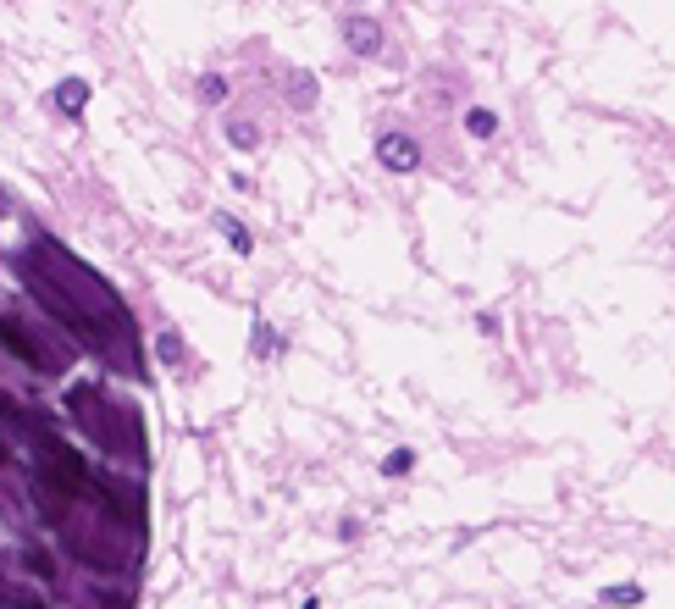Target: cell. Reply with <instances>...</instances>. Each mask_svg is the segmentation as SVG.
I'll return each mask as SVG.
<instances>
[{"label":"cell","instance_id":"obj_1","mask_svg":"<svg viewBox=\"0 0 675 609\" xmlns=\"http://www.w3.org/2000/svg\"><path fill=\"white\" fill-rule=\"evenodd\" d=\"M377 161L388 172H415V167H421V144H415L410 133H382V139H377Z\"/></svg>","mask_w":675,"mask_h":609},{"label":"cell","instance_id":"obj_2","mask_svg":"<svg viewBox=\"0 0 675 609\" xmlns=\"http://www.w3.org/2000/svg\"><path fill=\"white\" fill-rule=\"evenodd\" d=\"M344 39H349V50H355V56H382V28L371 23V17H349Z\"/></svg>","mask_w":675,"mask_h":609},{"label":"cell","instance_id":"obj_3","mask_svg":"<svg viewBox=\"0 0 675 609\" xmlns=\"http://www.w3.org/2000/svg\"><path fill=\"white\" fill-rule=\"evenodd\" d=\"M56 106L67 111V117H78V111L89 106V84H83V78H67V84L56 89Z\"/></svg>","mask_w":675,"mask_h":609},{"label":"cell","instance_id":"obj_4","mask_svg":"<svg viewBox=\"0 0 675 609\" xmlns=\"http://www.w3.org/2000/svg\"><path fill=\"white\" fill-rule=\"evenodd\" d=\"M465 133H471V139H493V133H498V117H493L487 106H471V111H465Z\"/></svg>","mask_w":675,"mask_h":609},{"label":"cell","instance_id":"obj_5","mask_svg":"<svg viewBox=\"0 0 675 609\" xmlns=\"http://www.w3.org/2000/svg\"><path fill=\"white\" fill-rule=\"evenodd\" d=\"M598 604H604V609H620V604H642V587H637V582L604 587V593H598Z\"/></svg>","mask_w":675,"mask_h":609},{"label":"cell","instance_id":"obj_6","mask_svg":"<svg viewBox=\"0 0 675 609\" xmlns=\"http://www.w3.org/2000/svg\"><path fill=\"white\" fill-rule=\"evenodd\" d=\"M288 100H294V106H316V78H310V72H294V84H288Z\"/></svg>","mask_w":675,"mask_h":609},{"label":"cell","instance_id":"obj_7","mask_svg":"<svg viewBox=\"0 0 675 609\" xmlns=\"http://www.w3.org/2000/svg\"><path fill=\"white\" fill-rule=\"evenodd\" d=\"M216 227H222V233H227V244H233L238 255H249V250H255V239H249V233H244V227L233 222V216H216Z\"/></svg>","mask_w":675,"mask_h":609},{"label":"cell","instance_id":"obj_8","mask_svg":"<svg viewBox=\"0 0 675 609\" xmlns=\"http://www.w3.org/2000/svg\"><path fill=\"white\" fill-rule=\"evenodd\" d=\"M200 100H205V106H216V100H227V78H216V72H205V78H200Z\"/></svg>","mask_w":675,"mask_h":609},{"label":"cell","instance_id":"obj_9","mask_svg":"<svg viewBox=\"0 0 675 609\" xmlns=\"http://www.w3.org/2000/svg\"><path fill=\"white\" fill-rule=\"evenodd\" d=\"M227 139H233L238 150H255V144H261V133L249 128V122H227Z\"/></svg>","mask_w":675,"mask_h":609},{"label":"cell","instance_id":"obj_10","mask_svg":"<svg viewBox=\"0 0 675 609\" xmlns=\"http://www.w3.org/2000/svg\"><path fill=\"white\" fill-rule=\"evenodd\" d=\"M410 466H415V454H410V449H393L388 460H382V477H404Z\"/></svg>","mask_w":675,"mask_h":609},{"label":"cell","instance_id":"obj_11","mask_svg":"<svg viewBox=\"0 0 675 609\" xmlns=\"http://www.w3.org/2000/svg\"><path fill=\"white\" fill-rule=\"evenodd\" d=\"M155 355H161L166 366H172V360L183 355V338H178V333H161V338H155Z\"/></svg>","mask_w":675,"mask_h":609},{"label":"cell","instance_id":"obj_12","mask_svg":"<svg viewBox=\"0 0 675 609\" xmlns=\"http://www.w3.org/2000/svg\"><path fill=\"white\" fill-rule=\"evenodd\" d=\"M255 355H277V333H272V327H255Z\"/></svg>","mask_w":675,"mask_h":609}]
</instances>
